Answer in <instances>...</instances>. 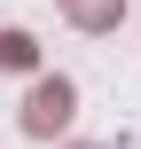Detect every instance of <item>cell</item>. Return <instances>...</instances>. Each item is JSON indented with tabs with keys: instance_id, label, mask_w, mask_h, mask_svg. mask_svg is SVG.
<instances>
[{
	"instance_id": "1",
	"label": "cell",
	"mask_w": 141,
	"mask_h": 149,
	"mask_svg": "<svg viewBox=\"0 0 141 149\" xmlns=\"http://www.w3.org/2000/svg\"><path fill=\"white\" fill-rule=\"evenodd\" d=\"M24 126H31L39 141H47V134H63V126H71V86H63V79H39V86H31V102H24Z\"/></svg>"
},
{
	"instance_id": "2",
	"label": "cell",
	"mask_w": 141,
	"mask_h": 149,
	"mask_svg": "<svg viewBox=\"0 0 141 149\" xmlns=\"http://www.w3.org/2000/svg\"><path fill=\"white\" fill-rule=\"evenodd\" d=\"M63 16H71L78 31H118V16H126V0H63Z\"/></svg>"
},
{
	"instance_id": "3",
	"label": "cell",
	"mask_w": 141,
	"mask_h": 149,
	"mask_svg": "<svg viewBox=\"0 0 141 149\" xmlns=\"http://www.w3.org/2000/svg\"><path fill=\"white\" fill-rule=\"evenodd\" d=\"M31 63H39V47L24 31H0V71H31Z\"/></svg>"
}]
</instances>
